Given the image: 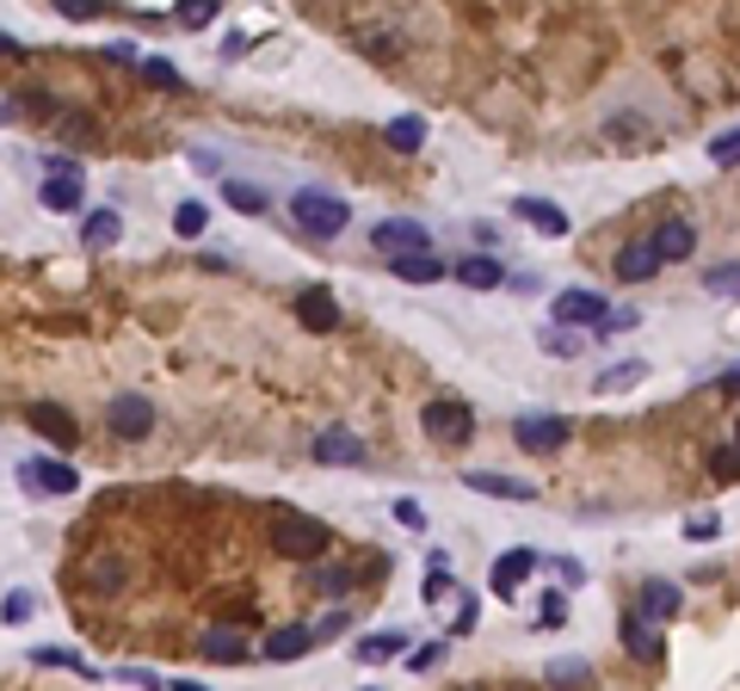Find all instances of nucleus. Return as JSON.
I'll list each match as a JSON object with an SVG mask.
<instances>
[{"label": "nucleus", "mask_w": 740, "mask_h": 691, "mask_svg": "<svg viewBox=\"0 0 740 691\" xmlns=\"http://www.w3.org/2000/svg\"><path fill=\"white\" fill-rule=\"evenodd\" d=\"M272 550L290 556V562H321V556L333 550V531L321 525V518L278 506V513H272Z\"/></svg>", "instance_id": "1"}, {"label": "nucleus", "mask_w": 740, "mask_h": 691, "mask_svg": "<svg viewBox=\"0 0 740 691\" xmlns=\"http://www.w3.org/2000/svg\"><path fill=\"white\" fill-rule=\"evenodd\" d=\"M290 217H297V229H302V235L333 241V235H340V229L352 222V210H346V198H333V191L302 186V191H290Z\"/></svg>", "instance_id": "2"}, {"label": "nucleus", "mask_w": 740, "mask_h": 691, "mask_svg": "<svg viewBox=\"0 0 740 691\" xmlns=\"http://www.w3.org/2000/svg\"><path fill=\"white\" fill-rule=\"evenodd\" d=\"M420 426H426V439H439V445H470L475 439V408L439 395V402H426L420 408Z\"/></svg>", "instance_id": "3"}, {"label": "nucleus", "mask_w": 740, "mask_h": 691, "mask_svg": "<svg viewBox=\"0 0 740 691\" xmlns=\"http://www.w3.org/2000/svg\"><path fill=\"white\" fill-rule=\"evenodd\" d=\"M106 426H111V439L142 445L148 432H155V402H148V395H136V390L111 395V402H106Z\"/></svg>", "instance_id": "4"}, {"label": "nucleus", "mask_w": 740, "mask_h": 691, "mask_svg": "<svg viewBox=\"0 0 740 691\" xmlns=\"http://www.w3.org/2000/svg\"><path fill=\"white\" fill-rule=\"evenodd\" d=\"M574 439V426L562 420V414H519V420H512V445H519V451H562V445Z\"/></svg>", "instance_id": "5"}, {"label": "nucleus", "mask_w": 740, "mask_h": 691, "mask_svg": "<svg viewBox=\"0 0 740 691\" xmlns=\"http://www.w3.org/2000/svg\"><path fill=\"white\" fill-rule=\"evenodd\" d=\"M309 451H316L321 470H358L364 457H371V445H364L352 426H328V432H316V445H309Z\"/></svg>", "instance_id": "6"}, {"label": "nucleus", "mask_w": 740, "mask_h": 691, "mask_svg": "<svg viewBox=\"0 0 740 691\" xmlns=\"http://www.w3.org/2000/svg\"><path fill=\"white\" fill-rule=\"evenodd\" d=\"M19 482L32 487V494H75L80 475H75V463H63V457H25V463H19Z\"/></svg>", "instance_id": "7"}, {"label": "nucleus", "mask_w": 740, "mask_h": 691, "mask_svg": "<svg viewBox=\"0 0 740 691\" xmlns=\"http://www.w3.org/2000/svg\"><path fill=\"white\" fill-rule=\"evenodd\" d=\"M371 248L377 253H426L432 248V229H426V222H408V217H389V222H377V229H371Z\"/></svg>", "instance_id": "8"}, {"label": "nucleus", "mask_w": 740, "mask_h": 691, "mask_svg": "<svg viewBox=\"0 0 740 691\" xmlns=\"http://www.w3.org/2000/svg\"><path fill=\"white\" fill-rule=\"evenodd\" d=\"M550 315H555V321H567V328H599L605 315H611V303H605L599 290H555Z\"/></svg>", "instance_id": "9"}, {"label": "nucleus", "mask_w": 740, "mask_h": 691, "mask_svg": "<svg viewBox=\"0 0 740 691\" xmlns=\"http://www.w3.org/2000/svg\"><path fill=\"white\" fill-rule=\"evenodd\" d=\"M25 426H32V432H44V439L56 445V451H68V445L80 439L75 414H68V408H56V402H25Z\"/></svg>", "instance_id": "10"}, {"label": "nucleus", "mask_w": 740, "mask_h": 691, "mask_svg": "<svg viewBox=\"0 0 740 691\" xmlns=\"http://www.w3.org/2000/svg\"><path fill=\"white\" fill-rule=\"evenodd\" d=\"M654 629H661V624H654V617H642V612H636V605H630V612H623V624H617V636H623V648H630V655L642 660V667H654V660H666V643H661V636H654Z\"/></svg>", "instance_id": "11"}, {"label": "nucleus", "mask_w": 740, "mask_h": 691, "mask_svg": "<svg viewBox=\"0 0 740 691\" xmlns=\"http://www.w3.org/2000/svg\"><path fill=\"white\" fill-rule=\"evenodd\" d=\"M636 612L654 617V624H673V617L685 612V586H678V581H642V593H636Z\"/></svg>", "instance_id": "12"}, {"label": "nucleus", "mask_w": 740, "mask_h": 691, "mask_svg": "<svg viewBox=\"0 0 740 691\" xmlns=\"http://www.w3.org/2000/svg\"><path fill=\"white\" fill-rule=\"evenodd\" d=\"M531 568H537L531 550H506V556H494V568H488L494 599H519V586L531 581Z\"/></svg>", "instance_id": "13"}, {"label": "nucleus", "mask_w": 740, "mask_h": 691, "mask_svg": "<svg viewBox=\"0 0 740 691\" xmlns=\"http://www.w3.org/2000/svg\"><path fill=\"white\" fill-rule=\"evenodd\" d=\"M661 266H666V253L654 248V235L630 241V248H617V278H623V284H648Z\"/></svg>", "instance_id": "14"}, {"label": "nucleus", "mask_w": 740, "mask_h": 691, "mask_svg": "<svg viewBox=\"0 0 740 691\" xmlns=\"http://www.w3.org/2000/svg\"><path fill=\"white\" fill-rule=\"evenodd\" d=\"M297 321L309 333H333V328H340V303H333V290H321V284L297 290Z\"/></svg>", "instance_id": "15"}, {"label": "nucleus", "mask_w": 740, "mask_h": 691, "mask_svg": "<svg viewBox=\"0 0 740 691\" xmlns=\"http://www.w3.org/2000/svg\"><path fill=\"white\" fill-rule=\"evenodd\" d=\"M463 487H475V494H488V501H537V487L519 482V475H500V470H470L463 475Z\"/></svg>", "instance_id": "16"}, {"label": "nucleus", "mask_w": 740, "mask_h": 691, "mask_svg": "<svg viewBox=\"0 0 740 691\" xmlns=\"http://www.w3.org/2000/svg\"><path fill=\"white\" fill-rule=\"evenodd\" d=\"M316 643H321L316 624H284V629H272V636H266V660H278V667H284V660H302Z\"/></svg>", "instance_id": "17"}, {"label": "nucleus", "mask_w": 740, "mask_h": 691, "mask_svg": "<svg viewBox=\"0 0 740 691\" xmlns=\"http://www.w3.org/2000/svg\"><path fill=\"white\" fill-rule=\"evenodd\" d=\"M37 205L56 210V217H75V210H80V173H44Z\"/></svg>", "instance_id": "18"}, {"label": "nucleus", "mask_w": 740, "mask_h": 691, "mask_svg": "<svg viewBox=\"0 0 740 691\" xmlns=\"http://www.w3.org/2000/svg\"><path fill=\"white\" fill-rule=\"evenodd\" d=\"M395 655H408V629H377V636H358L352 643V660H364V667H383Z\"/></svg>", "instance_id": "19"}, {"label": "nucleus", "mask_w": 740, "mask_h": 691, "mask_svg": "<svg viewBox=\"0 0 740 691\" xmlns=\"http://www.w3.org/2000/svg\"><path fill=\"white\" fill-rule=\"evenodd\" d=\"M389 272L401 284H439L444 278V260H432V248H426V253H395Z\"/></svg>", "instance_id": "20"}, {"label": "nucleus", "mask_w": 740, "mask_h": 691, "mask_svg": "<svg viewBox=\"0 0 740 691\" xmlns=\"http://www.w3.org/2000/svg\"><path fill=\"white\" fill-rule=\"evenodd\" d=\"M654 248H661L666 260H692V253H697V229L685 217H666L661 229H654Z\"/></svg>", "instance_id": "21"}, {"label": "nucleus", "mask_w": 740, "mask_h": 691, "mask_svg": "<svg viewBox=\"0 0 740 691\" xmlns=\"http://www.w3.org/2000/svg\"><path fill=\"white\" fill-rule=\"evenodd\" d=\"M383 142H389L395 155H420V142H426V118H413V111L389 118V124H383Z\"/></svg>", "instance_id": "22"}, {"label": "nucleus", "mask_w": 740, "mask_h": 691, "mask_svg": "<svg viewBox=\"0 0 740 691\" xmlns=\"http://www.w3.org/2000/svg\"><path fill=\"white\" fill-rule=\"evenodd\" d=\"M457 278L470 284V290H500L506 272H500V260H488V253H463V260H457Z\"/></svg>", "instance_id": "23"}, {"label": "nucleus", "mask_w": 740, "mask_h": 691, "mask_svg": "<svg viewBox=\"0 0 740 691\" xmlns=\"http://www.w3.org/2000/svg\"><path fill=\"white\" fill-rule=\"evenodd\" d=\"M302 586H316V593H328V599H346L352 586H358V568H340V562H316L309 568V581Z\"/></svg>", "instance_id": "24"}, {"label": "nucleus", "mask_w": 740, "mask_h": 691, "mask_svg": "<svg viewBox=\"0 0 740 691\" xmlns=\"http://www.w3.org/2000/svg\"><path fill=\"white\" fill-rule=\"evenodd\" d=\"M222 205L229 210H241V217H266L272 210V198L259 186H253V179H222Z\"/></svg>", "instance_id": "25"}, {"label": "nucleus", "mask_w": 740, "mask_h": 691, "mask_svg": "<svg viewBox=\"0 0 740 691\" xmlns=\"http://www.w3.org/2000/svg\"><path fill=\"white\" fill-rule=\"evenodd\" d=\"M512 210H519L531 229H543V235H567V210H555L550 198H519Z\"/></svg>", "instance_id": "26"}, {"label": "nucleus", "mask_w": 740, "mask_h": 691, "mask_svg": "<svg viewBox=\"0 0 740 691\" xmlns=\"http://www.w3.org/2000/svg\"><path fill=\"white\" fill-rule=\"evenodd\" d=\"M642 377H648V364L642 359H623V364H611V371H599V377H593V390H599V395H623V390H636Z\"/></svg>", "instance_id": "27"}, {"label": "nucleus", "mask_w": 740, "mask_h": 691, "mask_svg": "<svg viewBox=\"0 0 740 691\" xmlns=\"http://www.w3.org/2000/svg\"><path fill=\"white\" fill-rule=\"evenodd\" d=\"M198 648H205V660H222V667H241L247 660V643H241L235 629H210Z\"/></svg>", "instance_id": "28"}, {"label": "nucleus", "mask_w": 740, "mask_h": 691, "mask_svg": "<svg viewBox=\"0 0 740 691\" xmlns=\"http://www.w3.org/2000/svg\"><path fill=\"white\" fill-rule=\"evenodd\" d=\"M118 235H124V217H118V210H93V217L80 222V241H87V248H111Z\"/></svg>", "instance_id": "29"}, {"label": "nucleus", "mask_w": 740, "mask_h": 691, "mask_svg": "<svg viewBox=\"0 0 740 691\" xmlns=\"http://www.w3.org/2000/svg\"><path fill=\"white\" fill-rule=\"evenodd\" d=\"M537 346H543L550 359H581V346H586V340H574V328H567V321H550V328L537 333Z\"/></svg>", "instance_id": "30"}, {"label": "nucleus", "mask_w": 740, "mask_h": 691, "mask_svg": "<svg viewBox=\"0 0 740 691\" xmlns=\"http://www.w3.org/2000/svg\"><path fill=\"white\" fill-rule=\"evenodd\" d=\"M32 667H68V673H80V679H93V667L75 655V648H32Z\"/></svg>", "instance_id": "31"}, {"label": "nucleus", "mask_w": 740, "mask_h": 691, "mask_svg": "<svg viewBox=\"0 0 740 691\" xmlns=\"http://www.w3.org/2000/svg\"><path fill=\"white\" fill-rule=\"evenodd\" d=\"M174 229H179V235H186V241H198V235H205V229H210V210L198 205V198H186V205L174 210Z\"/></svg>", "instance_id": "32"}, {"label": "nucleus", "mask_w": 740, "mask_h": 691, "mask_svg": "<svg viewBox=\"0 0 740 691\" xmlns=\"http://www.w3.org/2000/svg\"><path fill=\"white\" fill-rule=\"evenodd\" d=\"M704 290H709V297H740V260H728V266H709V272H704Z\"/></svg>", "instance_id": "33"}, {"label": "nucleus", "mask_w": 740, "mask_h": 691, "mask_svg": "<svg viewBox=\"0 0 740 691\" xmlns=\"http://www.w3.org/2000/svg\"><path fill=\"white\" fill-rule=\"evenodd\" d=\"M217 7H222V0H179V7H174V19L186 25V32H205L210 19H217Z\"/></svg>", "instance_id": "34"}, {"label": "nucleus", "mask_w": 740, "mask_h": 691, "mask_svg": "<svg viewBox=\"0 0 740 691\" xmlns=\"http://www.w3.org/2000/svg\"><path fill=\"white\" fill-rule=\"evenodd\" d=\"M709 475H716V482H740V439L709 451Z\"/></svg>", "instance_id": "35"}, {"label": "nucleus", "mask_w": 740, "mask_h": 691, "mask_svg": "<svg viewBox=\"0 0 740 691\" xmlns=\"http://www.w3.org/2000/svg\"><path fill=\"white\" fill-rule=\"evenodd\" d=\"M722 537V513H692L685 518V544H716Z\"/></svg>", "instance_id": "36"}, {"label": "nucleus", "mask_w": 740, "mask_h": 691, "mask_svg": "<svg viewBox=\"0 0 740 691\" xmlns=\"http://www.w3.org/2000/svg\"><path fill=\"white\" fill-rule=\"evenodd\" d=\"M87 581H93V593H118V586H124V562H111L106 556V562L87 568Z\"/></svg>", "instance_id": "37"}, {"label": "nucleus", "mask_w": 740, "mask_h": 691, "mask_svg": "<svg viewBox=\"0 0 740 691\" xmlns=\"http://www.w3.org/2000/svg\"><path fill=\"white\" fill-rule=\"evenodd\" d=\"M709 161L716 167H740V130H722V136L709 142Z\"/></svg>", "instance_id": "38"}, {"label": "nucleus", "mask_w": 740, "mask_h": 691, "mask_svg": "<svg viewBox=\"0 0 740 691\" xmlns=\"http://www.w3.org/2000/svg\"><path fill=\"white\" fill-rule=\"evenodd\" d=\"M142 75L155 80V87H174V94H179V87H186V75H179L174 63H161V56H148V63H142Z\"/></svg>", "instance_id": "39"}, {"label": "nucleus", "mask_w": 740, "mask_h": 691, "mask_svg": "<svg viewBox=\"0 0 740 691\" xmlns=\"http://www.w3.org/2000/svg\"><path fill=\"white\" fill-rule=\"evenodd\" d=\"M475 617H482V605H475V593H463V605H457V617H451V629H444V636H451V643H457V636H470Z\"/></svg>", "instance_id": "40"}, {"label": "nucleus", "mask_w": 740, "mask_h": 691, "mask_svg": "<svg viewBox=\"0 0 740 691\" xmlns=\"http://www.w3.org/2000/svg\"><path fill=\"white\" fill-rule=\"evenodd\" d=\"M413 667V673H426V667H439L444 660V643H426V648H408V655H401Z\"/></svg>", "instance_id": "41"}, {"label": "nucleus", "mask_w": 740, "mask_h": 691, "mask_svg": "<svg viewBox=\"0 0 740 691\" xmlns=\"http://www.w3.org/2000/svg\"><path fill=\"white\" fill-rule=\"evenodd\" d=\"M444 593H451V574H444V562H432V574H426V593H420V599H426V605H439Z\"/></svg>", "instance_id": "42"}, {"label": "nucleus", "mask_w": 740, "mask_h": 691, "mask_svg": "<svg viewBox=\"0 0 740 691\" xmlns=\"http://www.w3.org/2000/svg\"><path fill=\"white\" fill-rule=\"evenodd\" d=\"M395 525H408V531H426V506H420V501H395Z\"/></svg>", "instance_id": "43"}, {"label": "nucleus", "mask_w": 740, "mask_h": 691, "mask_svg": "<svg viewBox=\"0 0 740 691\" xmlns=\"http://www.w3.org/2000/svg\"><path fill=\"white\" fill-rule=\"evenodd\" d=\"M623 328H636V309H611V315H605V321H599V340H617Z\"/></svg>", "instance_id": "44"}, {"label": "nucleus", "mask_w": 740, "mask_h": 691, "mask_svg": "<svg viewBox=\"0 0 740 691\" xmlns=\"http://www.w3.org/2000/svg\"><path fill=\"white\" fill-rule=\"evenodd\" d=\"M567 617V599L562 593H543V605H537V624H562Z\"/></svg>", "instance_id": "45"}, {"label": "nucleus", "mask_w": 740, "mask_h": 691, "mask_svg": "<svg viewBox=\"0 0 740 691\" xmlns=\"http://www.w3.org/2000/svg\"><path fill=\"white\" fill-rule=\"evenodd\" d=\"M543 673L550 679H593V667H586V660H550Z\"/></svg>", "instance_id": "46"}, {"label": "nucleus", "mask_w": 740, "mask_h": 691, "mask_svg": "<svg viewBox=\"0 0 740 691\" xmlns=\"http://www.w3.org/2000/svg\"><path fill=\"white\" fill-rule=\"evenodd\" d=\"M56 13H63V19H93L99 0H56Z\"/></svg>", "instance_id": "47"}, {"label": "nucleus", "mask_w": 740, "mask_h": 691, "mask_svg": "<svg viewBox=\"0 0 740 691\" xmlns=\"http://www.w3.org/2000/svg\"><path fill=\"white\" fill-rule=\"evenodd\" d=\"M25 617H32V599H25V593H7V624H25Z\"/></svg>", "instance_id": "48"}, {"label": "nucleus", "mask_w": 740, "mask_h": 691, "mask_svg": "<svg viewBox=\"0 0 740 691\" xmlns=\"http://www.w3.org/2000/svg\"><path fill=\"white\" fill-rule=\"evenodd\" d=\"M555 574H562L567 586H581V581H586V568L574 562V556H555Z\"/></svg>", "instance_id": "49"}, {"label": "nucleus", "mask_w": 740, "mask_h": 691, "mask_svg": "<svg viewBox=\"0 0 740 691\" xmlns=\"http://www.w3.org/2000/svg\"><path fill=\"white\" fill-rule=\"evenodd\" d=\"M716 395H740V364H728L722 377H716Z\"/></svg>", "instance_id": "50"}, {"label": "nucleus", "mask_w": 740, "mask_h": 691, "mask_svg": "<svg viewBox=\"0 0 740 691\" xmlns=\"http://www.w3.org/2000/svg\"><path fill=\"white\" fill-rule=\"evenodd\" d=\"M247 44H253V37L229 32V37H222V56H229V63H235V56H247Z\"/></svg>", "instance_id": "51"}, {"label": "nucleus", "mask_w": 740, "mask_h": 691, "mask_svg": "<svg viewBox=\"0 0 740 691\" xmlns=\"http://www.w3.org/2000/svg\"><path fill=\"white\" fill-rule=\"evenodd\" d=\"M106 63H142L136 44H106Z\"/></svg>", "instance_id": "52"}, {"label": "nucleus", "mask_w": 740, "mask_h": 691, "mask_svg": "<svg viewBox=\"0 0 740 691\" xmlns=\"http://www.w3.org/2000/svg\"><path fill=\"white\" fill-rule=\"evenodd\" d=\"M44 173H80V161H75V155H49Z\"/></svg>", "instance_id": "53"}, {"label": "nucleus", "mask_w": 740, "mask_h": 691, "mask_svg": "<svg viewBox=\"0 0 740 691\" xmlns=\"http://www.w3.org/2000/svg\"><path fill=\"white\" fill-rule=\"evenodd\" d=\"M735 439H740V420H735Z\"/></svg>", "instance_id": "54"}]
</instances>
